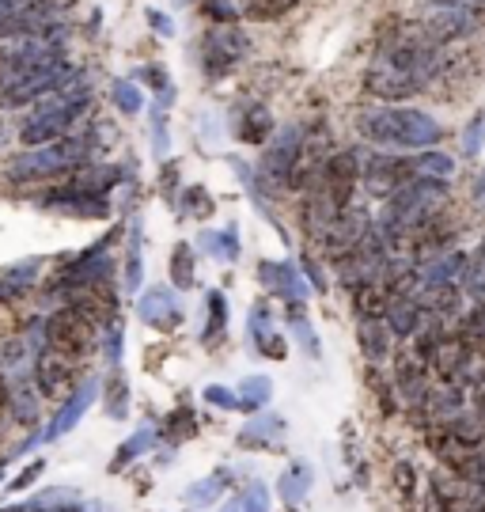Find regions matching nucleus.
<instances>
[{
  "label": "nucleus",
  "instance_id": "ddd939ff",
  "mask_svg": "<svg viewBox=\"0 0 485 512\" xmlns=\"http://www.w3.org/2000/svg\"><path fill=\"white\" fill-rule=\"evenodd\" d=\"M357 186H360V152L357 148H338V152L330 156V164H326L323 179L311 186V190H319L338 213H345V209L353 205Z\"/></svg>",
  "mask_w": 485,
  "mask_h": 512
},
{
  "label": "nucleus",
  "instance_id": "423d86ee",
  "mask_svg": "<svg viewBox=\"0 0 485 512\" xmlns=\"http://www.w3.org/2000/svg\"><path fill=\"white\" fill-rule=\"evenodd\" d=\"M425 38H432L436 46L444 42H455V38H470L474 31L485 27V12L482 4H470V0H432L429 8L421 12V23H417Z\"/></svg>",
  "mask_w": 485,
  "mask_h": 512
},
{
  "label": "nucleus",
  "instance_id": "49530a36",
  "mask_svg": "<svg viewBox=\"0 0 485 512\" xmlns=\"http://www.w3.org/2000/svg\"><path fill=\"white\" fill-rule=\"evenodd\" d=\"M482 148H485V110H478L467 122V129H463V148H459V152H463L467 160H478Z\"/></svg>",
  "mask_w": 485,
  "mask_h": 512
},
{
  "label": "nucleus",
  "instance_id": "37998d69",
  "mask_svg": "<svg viewBox=\"0 0 485 512\" xmlns=\"http://www.w3.org/2000/svg\"><path fill=\"white\" fill-rule=\"evenodd\" d=\"M103 406L114 421H126L129 418V384L122 372H114L107 380V395H103Z\"/></svg>",
  "mask_w": 485,
  "mask_h": 512
},
{
  "label": "nucleus",
  "instance_id": "4c0bfd02",
  "mask_svg": "<svg viewBox=\"0 0 485 512\" xmlns=\"http://www.w3.org/2000/svg\"><path fill=\"white\" fill-rule=\"evenodd\" d=\"M205 300H209V319H205L201 342H205V346H216V342L224 338V330H228V296L220 293V289H213Z\"/></svg>",
  "mask_w": 485,
  "mask_h": 512
},
{
  "label": "nucleus",
  "instance_id": "7c9ffc66",
  "mask_svg": "<svg viewBox=\"0 0 485 512\" xmlns=\"http://www.w3.org/2000/svg\"><path fill=\"white\" fill-rule=\"evenodd\" d=\"M152 440H156V429H152V425H141L137 433H129V437L118 444L114 459H110V475H122L129 463H137V459L152 448Z\"/></svg>",
  "mask_w": 485,
  "mask_h": 512
},
{
  "label": "nucleus",
  "instance_id": "412c9836",
  "mask_svg": "<svg viewBox=\"0 0 485 512\" xmlns=\"http://www.w3.org/2000/svg\"><path fill=\"white\" fill-rule=\"evenodd\" d=\"M247 330H251V342L262 357H270V361H285L288 357V334H281V330L273 327V311L266 300H258L251 308Z\"/></svg>",
  "mask_w": 485,
  "mask_h": 512
},
{
  "label": "nucleus",
  "instance_id": "4468645a",
  "mask_svg": "<svg viewBox=\"0 0 485 512\" xmlns=\"http://www.w3.org/2000/svg\"><path fill=\"white\" fill-rule=\"evenodd\" d=\"M31 380H35L42 399H69L72 391H76V357L61 353V349L42 346L35 353Z\"/></svg>",
  "mask_w": 485,
  "mask_h": 512
},
{
  "label": "nucleus",
  "instance_id": "774afa93",
  "mask_svg": "<svg viewBox=\"0 0 485 512\" xmlns=\"http://www.w3.org/2000/svg\"><path fill=\"white\" fill-rule=\"evenodd\" d=\"M50 512H54V509H50Z\"/></svg>",
  "mask_w": 485,
  "mask_h": 512
},
{
  "label": "nucleus",
  "instance_id": "393cba45",
  "mask_svg": "<svg viewBox=\"0 0 485 512\" xmlns=\"http://www.w3.org/2000/svg\"><path fill=\"white\" fill-rule=\"evenodd\" d=\"M118 183H122V167L84 164L80 171H72L65 186H72V190H88V194H110Z\"/></svg>",
  "mask_w": 485,
  "mask_h": 512
},
{
  "label": "nucleus",
  "instance_id": "b1692460",
  "mask_svg": "<svg viewBox=\"0 0 485 512\" xmlns=\"http://www.w3.org/2000/svg\"><path fill=\"white\" fill-rule=\"evenodd\" d=\"M277 133V122H273L270 107H262V103H251V107L239 114V126H235V137L243 141V145H270V137Z\"/></svg>",
  "mask_w": 485,
  "mask_h": 512
},
{
  "label": "nucleus",
  "instance_id": "69168bd1",
  "mask_svg": "<svg viewBox=\"0 0 485 512\" xmlns=\"http://www.w3.org/2000/svg\"><path fill=\"white\" fill-rule=\"evenodd\" d=\"M0 482H4V463H0Z\"/></svg>",
  "mask_w": 485,
  "mask_h": 512
},
{
  "label": "nucleus",
  "instance_id": "c756f323",
  "mask_svg": "<svg viewBox=\"0 0 485 512\" xmlns=\"http://www.w3.org/2000/svg\"><path fill=\"white\" fill-rule=\"evenodd\" d=\"M410 167H414V179H436V183H448L455 175V160H451L444 148H425L410 156Z\"/></svg>",
  "mask_w": 485,
  "mask_h": 512
},
{
  "label": "nucleus",
  "instance_id": "e433bc0d",
  "mask_svg": "<svg viewBox=\"0 0 485 512\" xmlns=\"http://www.w3.org/2000/svg\"><path fill=\"white\" fill-rule=\"evenodd\" d=\"M213 213H216V202H213V194H209V186L190 183L186 190H182V198H179V217L209 220Z\"/></svg>",
  "mask_w": 485,
  "mask_h": 512
},
{
  "label": "nucleus",
  "instance_id": "cd10ccee",
  "mask_svg": "<svg viewBox=\"0 0 485 512\" xmlns=\"http://www.w3.org/2000/svg\"><path fill=\"white\" fill-rule=\"evenodd\" d=\"M311 467L307 463H288L285 471H281V478H277V494H281V501H285L288 509H296V505H304L307 494H311Z\"/></svg>",
  "mask_w": 485,
  "mask_h": 512
},
{
  "label": "nucleus",
  "instance_id": "f8f14e48",
  "mask_svg": "<svg viewBox=\"0 0 485 512\" xmlns=\"http://www.w3.org/2000/svg\"><path fill=\"white\" fill-rule=\"evenodd\" d=\"M414 179L410 156H391V152H368L360 156V183L372 198H395L402 186Z\"/></svg>",
  "mask_w": 485,
  "mask_h": 512
},
{
  "label": "nucleus",
  "instance_id": "6ab92c4d",
  "mask_svg": "<svg viewBox=\"0 0 485 512\" xmlns=\"http://www.w3.org/2000/svg\"><path fill=\"white\" fill-rule=\"evenodd\" d=\"M95 395H99V380H95V376L80 380V387L72 391L69 399L61 403V410H57L54 418H50V429H42V433H38V437H42V444H50V440H61L65 433H72V429L84 421V414L91 410Z\"/></svg>",
  "mask_w": 485,
  "mask_h": 512
},
{
  "label": "nucleus",
  "instance_id": "c03bdc74",
  "mask_svg": "<svg viewBox=\"0 0 485 512\" xmlns=\"http://www.w3.org/2000/svg\"><path fill=\"white\" fill-rule=\"evenodd\" d=\"M459 289H463V293H470L474 300H482V296H485V243L474 251V255H467V270H463Z\"/></svg>",
  "mask_w": 485,
  "mask_h": 512
},
{
  "label": "nucleus",
  "instance_id": "680f3d73",
  "mask_svg": "<svg viewBox=\"0 0 485 512\" xmlns=\"http://www.w3.org/2000/svg\"><path fill=\"white\" fill-rule=\"evenodd\" d=\"M474 205H478V209H485V171H482V179L474 183Z\"/></svg>",
  "mask_w": 485,
  "mask_h": 512
},
{
  "label": "nucleus",
  "instance_id": "a18cd8bd",
  "mask_svg": "<svg viewBox=\"0 0 485 512\" xmlns=\"http://www.w3.org/2000/svg\"><path fill=\"white\" fill-rule=\"evenodd\" d=\"M296 4H300V0H243L247 16L262 19V23H270V19H281L285 12H292Z\"/></svg>",
  "mask_w": 485,
  "mask_h": 512
},
{
  "label": "nucleus",
  "instance_id": "f257e3e1",
  "mask_svg": "<svg viewBox=\"0 0 485 512\" xmlns=\"http://www.w3.org/2000/svg\"><path fill=\"white\" fill-rule=\"evenodd\" d=\"M444 69V46L425 38L421 27L383 35L379 54L364 69V95H372L387 107H402L429 88Z\"/></svg>",
  "mask_w": 485,
  "mask_h": 512
},
{
  "label": "nucleus",
  "instance_id": "bf43d9fd",
  "mask_svg": "<svg viewBox=\"0 0 485 512\" xmlns=\"http://www.w3.org/2000/svg\"><path fill=\"white\" fill-rule=\"evenodd\" d=\"M175 186H179V164L163 167V175H160V190H163V198H175Z\"/></svg>",
  "mask_w": 485,
  "mask_h": 512
},
{
  "label": "nucleus",
  "instance_id": "338daca9",
  "mask_svg": "<svg viewBox=\"0 0 485 512\" xmlns=\"http://www.w3.org/2000/svg\"><path fill=\"white\" fill-rule=\"evenodd\" d=\"M470 4H485V0H470Z\"/></svg>",
  "mask_w": 485,
  "mask_h": 512
},
{
  "label": "nucleus",
  "instance_id": "f3484780",
  "mask_svg": "<svg viewBox=\"0 0 485 512\" xmlns=\"http://www.w3.org/2000/svg\"><path fill=\"white\" fill-rule=\"evenodd\" d=\"M395 387L410 410H417V406L425 403V395L432 391V368L414 346H406V353L395 357Z\"/></svg>",
  "mask_w": 485,
  "mask_h": 512
},
{
  "label": "nucleus",
  "instance_id": "a211bd4d",
  "mask_svg": "<svg viewBox=\"0 0 485 512\" xmlns=\"http://www.w3.org/2000/svg\"><path fill=\"white\" fill-rule=\"evenodd\" d=\"M42 209H50L57 217H80V220H107L110 198L107 194H88V190H72V186H57L42 198Z\"/></svg>",
  "mask_w": 485,
  "mask_h": 512
},
{
  "label": "nucleus",
  "instance_id": "603ef678",
  "mask_svg": "<svg viewBox=\"0 0 485 512\" xmlns=\"http://www.w3.org/2000/svg\"><path fill=\"white\" fill-rule=\"evenodd\" d=\"M122 346H126V334H122L118 323H110L107 334H103V353H107V365L114 368V372L122 368Z\"/></svg>",
  "mask_w": 485,
  "mask_h": 512
},
{
  "label": "nucleus",
  "instance_id": "864d4df0",
  "mask_svg": "<svg viewBox=\"0 0 485 512\" xmlns=\"http://www.w3.org/2000/svg\"><path fill=\"white\" fill-rule=\"evenodd\" d=\"M368 387L376 391L379 410H383V414L391 418V414H395V410H398V403H395V395H391V384H387V380H383V376H379V372H376V365L368 368Z\"/></svg>",
  "mask_w": 485,
  "mask_h": 512
},
{
  "label": "nucleus",
  "instance_id": "bb28decb",
  "mask_svg": "<svg viewBox=\"0 0 485 512\" xmlns=\"http://www.w3.org/2000/svg\"><path fill=\"white\" fill-rule=\"evenodd\" d=\"M38 403H42V395H38L35 380H27V376L8 380V406H12V414H16L19 425H35Z\"/></svg>",
  "mask_w": 485,
  "mask_h": 512
},
{
  "label": "nucleus",
  "instance_id": "39448f33",
  "mask_svg": "<svg viewBox=\"0 0 485 512\" xmlns=\"http://www.w3.org/2000/svg\"><path fill=\"white\" fill-rule=\"evenodd\" d=\"M99 330L103 327L91 319L88 311H80L69 304V308H54L42 319V342L80 361L84 353H91V349L99 346Z\"/></svg>",
  "mask_w": 485,
  "mask_h": 512
},
{
  "label": "nucleus",
  "instance_id": "9d476101",
  "mask_svg": "<svg viewBox=\"0 0 485 512\" xmlns=\"http://www.w3.org/2000/svg\"><path fill=\"white\" fill-rule=\"evenodd\" d=\"M304 129L307 126L292 122V126H281L270 137V145H266L262 160H258V175H262L266 190H288V175H292L300 145H304Z\"/></svg>",
  "mask_w": 485,
  "mask_h": 512
},
{
  "label": "nucleus",
  "instance_id": "2f4dec72",
  "mask_svg": "<svg viewBox=\"0 0 485 512\" xmlns=\"http://www.w3.org/2000/svg\"><path fill=\"white\" fill-rule=\"evenodd\" d=\"M228 482H232V475L228 471H213V475L198 478L186 494H182V501L190 505V509H205V505H216L220 501V494L228 490Z\"/></svg>",
  "mask_w": 485,
  "mask_h": 512
},
{
  "label": "nucleus",
  "instance_id": "2eb2a0df",
  "mask_svg": "<svg viewBox=\"0 0 485 512\" xmlns=\"http://www.w3.org/2000/svg\"><path fill=\"white\" fill-rule=\"evenodd\" d=\"M137 319L148 323L152 330H179L182 319H186V311H182V300H179V289L175 285H152V289H144L137 296Z\"/></svg>",
  "mask_w": 485,
  "mask_h": 512
},
{
  "label": "nucleus",
  "instance_id": "052dcab7",
  "mask_svg": "<svg viewBox=\"0 0 485 512\" xmlns=\"http://www.w3.org/2000/svg\"><path fill=\"white\" fill-rule=\"evenodd\" d=\"M54 512H103V505L88 501V505H61V509H54Z\"/></svg>",
  "mask_w": 485,
  "mask_h": 512
},
{
  "label": "nucleus",
  "instance_id": "e2e57ef3",
  "mask_svg": "<svg viewBox=\"0 0 485 512\" xmlns=\"http://www.w3.org/2000/svg\"><path fill=\"white\" fill-rule=\"evenodd\" d=\"M8 406V376H4V368H0V410Z\"/></svg>",
  "mask_w": 485,
  "mask_h": 512
},
{
  "label": "nucleus",
  "instance_id": "20e7f679",
  "mask_svg": "<svg viewBox=\"0 0 485 512\" xmlns=\"http://www.w3.org/2000/svg\"><path fill=\"white\" fill-rule=\"evenodd\" d=\"M88 141L84 137H61L54 145H42V148H27L19 152L16 160L8 164V179L16 183H35V179H57L65 175L69 179L72 171L88 164Z\"/></svg>",
  "mask_w": 485,
  "mask_h": 512
},
{
  "label": "nucleus",
  "instance_id": "1a4fd4ad",
  "mask_svg": "<svg viewBox=\"0 0 485 512\" xmlns=\"http://www.w3.org/2000/svg\"><path fill=\"white\" fill-rule=\"evenodd\" d=\"M247 50H251V42L239 31V23H213L201 38V69L209 80H220L247 57Z\"/></svg>",
  "mask_w": 485,
  "mask_h": 512
},
{
  "label": "nucleus",
  "instance_id": "4be33fe9",
  "mask_svg": "<svg viewBox=\"0 0 485 512\" xmlns=\"http://www.w3.org/2000/svg\"><path fill=\"white\" fill-rule=\"evenodd\" d=\"M463 270H467V251L451 247V251H440L432 255L429 262L417 266V289H444V285H459L463 281Z\"/></svg>",
  "mask_w": 485,
  "mask_h": 512
},
{
  "label": "nucleus",
  "instance_id": "79ce46f5",
  "mask_svg": "<svg viewBox=\"0 0 485 512\" xmlns=\"http://www.w3.org/2000/svg\"><path fill=\"white\" fill-rule=\"evenodd\" d=\"M220 512H270V490L262 482H251L247 490H239Z\"/></svg>",
  "mask_w": 485,
  "mask_h": 512
},
{
  "label": "nucleus",
  "instance_id": "6e6d98bb",
  "mask_svg": "<svg viewBox=\"0 0 485 512\" xmlns=\"http://www.w3.org/2000/svg\"><path fill=\"white\" fill-rule=\"evenodd\" d=\"M42 475H46V459H35V463H27V467H23V471H19V475L12 478V482H8L4 490H8V494H19V490H31V486H35V482H38Z\"/></svg>",
  "mask_w": 485,
  "mask_h": 512
},
{
  "label": "nucleus",
  "instance_id": "de8ad7c7",
  "mask_svg": "<svg viewBox=\"0 0 485 512\" xmlns=\"http://www.w3.org/2000/svg\"><path fill=\"white\" fill-rule=\"evenodd\" d=\"M205 16L213 23H239V16H247V8L239 0H205Z\"/></svg>",
  "mask_w": 485,
  "mask_h": 512
},
{
  "label": "nucleus",
  "instance_id": "3c124183",
  "mask_svg": "<svg viewBox=\"0 0 485 512\" xmlns=\"http://www.w3.org/2000/svg\"><path fill=\"white\" fill-rule=\"evenodd\" d=\"M152 152L167 156L171 152V129H167V110H152Z\"/></svg>",
  "mask_w": 485,
  "mask_h": 512
},
{
  "label": "nucleus",
  "instance_id": "72a5a7b5",
  "mask_svg": "<svg viewBox=\"0 0 485 512\" xmlns=\"http://www.w3.org/2000/svg\"><path fill=\"white\" fill-rule=\"evenodd\" d=\"M201 251L205 255H213V258H220V262H228V266H235L239 262V224H228L224 232H205L201 236Z\"/></svg>",
  "mask_w": 485,
  "mask_h": 512
},
{
  "label": "nucleus",
  "instance_id": "4d7b16f0",
  "mask_svg": "<svg viewBox=\"0 0 485 512\" xmlns=\"http://www.w3.org/2000/svg\"><path fill=\"white\" fill-rule=\"evenodd\" d=\"M144 19H148V27H152V31H156L160 38H171V35H175V19L163 16L160 8H148V12H144Z\"/></svg>",
  "mask_w": 485,
  "mask_h": 512
},
{
  "label": "nucleus",
  "instance_id": "a878e982",
  "mask_svg": "<svg viewBox=\"0 0 485 512\" xmlns=\"http://www.w3.org/2000/svg\"><path fill=\"white\" fill-rule=\"evenodd\" d=\"M288 433V421L281 414H258L251 425H243V433H239V444L243 448H270L277 440Z\"/></svg>",
  "mask_w": 485,
  "mask_h": 512
},
{
  "label": "nucleus",
  "instance_id": "0eeeda50",
  "mask_svg": "<svg viewBox=\"0 0 485 512\" xmlns=\"http://www.w3.org/2000/svg\"><path fill=\"white\" fill-rule=\"evenodd\" d=\"M76 76L80 73H76V65H72L69 57H57V61H46V65H38L31 73H23L8 88H0V103L12 110L31 107V103H42V99H50L61 88H69Z\"/></svg>",
  "mask_w": 485,
  "mask_h": 512
},
{
  "label": "nucleus",
  "instance_id": "c9c22d12",
  "mask_svg": "<svg viewBox=\"0 0 485 512\" xmlns=\"http://www.w3.org/2000/svg\"><path fill=\"white\" fill-rule=\"evenodd\" d=\"M288 334L304 346V353L315 361L319 353H323V346H319V338H315V327H311V319H307V308L304 304H288Z\"/></svg>",
  "mask_w": 485,
  "mask_h": 512
},
{
  "label": "nucleus",
  "instance_id": "5701e85b",
  "mask_svg": "<svg viewBox=\"0 0 485 512\" xmlns=\"http://www.w3.org/2000/svg\"><path fill=\"white\" fill-rule=\"evenodd\" d=\"M391 327L383 315H357V342L368 365H383L391 357Z\"/></svg>",
  "mask_w": 485,
  "mask_h": 512
},
{
  "label": "nucleus",
  "instance_id": "ea45409f",
  "mask_svg": "<svg viewBox=\"0 0 485 512\" xmlns=\"http://www.w3.org/2000/svg\"><path fill=\"white\" fill-rule=\"evenodd\" d=\"M110 99H114V107L129 114V118H137L144 110V92L137 80H126V76H118V80H110Z\"/></svg>",
  "mask_w": 485,
  "mask_h": 512
},
{
  "label": "nucleus",
  "instance_id": "f704fd0d",
  "mask_svg": "<svg viewBox=\"0 0 485 512\" xmlns=\"http://www.w3.org/2000/svg\"><path fill=\"white\" fill-rule=\"evenodd\" d=\"M235 391H239V410L258 414V410H266V406H270L273 380H270V376H247V380L235 387Z\"/></svg>",
  "mask_w": 485,
  "mask_h": 512
},
{
  "label": "nucleus",
  "instance_id": "473e14b6",
  "mask_svg": "<svg viewBox=\"0 0 485 512\" xmlns=\"http://www.w3.org/2000/svg\"><path fill=\"white\" fill-rule=\"evenodd\" d=\"M35 281H38V262H19L12 270H4L0 274V304H16Z\"/></svg>",
  "mask_w": 485,
  "mask_h": 512
},
{
  "label": "nucleus",
  "instance_id": "f03ea898",
  "mask_svg": "<svg viewBox=\"0 0 485 512\" xmlns=\"http://www.w3.org/2000/svg\"><path fill=\"white\" fill-rule=\"evenodd\" d=\"M360 137L376 148H402V152H421L444 141V126L429 110L417 107H372L357 118Z\"/></svg>",
  "mask_w": 485,
  "mask_h": 512
},
{
  "label": "nucleus",
  "instance_id": "58836bf2",
  "mask_svg": "<svg viewBox=\"0 0 485 512\" xmlns=\"http://www.w3.org/2000/svg\"><path fill=\"white\" fill-rule=\"evenodd\" d=\"M160 437L171 440V444H182V440L198 437V414H194L190 406H179V410H171V414H167V421H163Z\"/></svg>",
  "mask_w": 485,
  "mask_h": 512
},
{
  "label": "nucleus",
  "instance_id": "09e8293b",
  "mask_svg": "<svg viewBox=\"0 0 485 512\" xmlns=\"http://www.w3.org/2000/svg\"><path fill=\"white\" fill-rule=\"evenodd\" d=\"M126 293L137 296V289H141L144 281V262H141V243H129V255H126Z\"/></svg>",
  "mask_w": 485,
  "mask_h": 512
},
{
  "label": "nucleus",
  "instance_id": "5fc2aeb1",
  "mask_svg": "<svg viewBox=\"0 0 485 512\" xmlns=\"http://www.w3.org/2000/svg\"><path fill=\"white\" fill-rule=\"evenodd\" d=\"M201 399L209 406H220V410H239V391L235 387H224V384H209L201 391Z\"/></svg>",
  "mask_w": 485,
  "mask_h": 512
},
{
  "label": "nucleus",
  "instance_id": "7ed1b4c3",
  "mask_svg": "<svg viewBox=\"0 0 485 512\" xmlns=\"http://www.w3.org/2000/svg\"><path fill=\"white\" fill-rule=\"evenodd\" d=\"M91 107V88L76 76L69 88L54 92L50 99H42L38 110L19 126V141L23 148H42V145H54L61 137H69V129L88 114Z\"/></svg>",
  "mask_w": 485,
  "mask_h": 512
},
{
  "label": "nucleus",
  "instance_id": "13d9d810",
  "mask_svg": "<svg viewBox=\"0 0 485 512\" xmlns=\"http://www.w3.org/2000/svg\"><path fill=\"white\" fill-rule=\"evenodd\" d=\"M300 270L307 274V285L315 289V293H326V277H323V270H319V262L307 255L304 262H300Z\"/></svg>",
  "mask_w": 485,
  "mask_h": 512
},
{
  "label": "nucleus",
  "instance_id": "c85d7f7f",
  "mask_svg": "<svg viewBox=\"0 0 485 512\" xmlns=\"http://www.w3.org/2000/svg\"><path fill=\"white\" fill-rule=\"evenodd\" d=\"M167 274H171V285H175L179 293L198 285V255H194V243H190V239H179V243H175Z\"/></svg>",
  "mask_w": 485,
  "mask_h": 512
},
{
  "label": "nucleus",
  "instance_id": "dca6fc26",
  "mask_svg": "<svg viewBox=\"0 0 485 512\" xmlns=\"http://www.w3.org/2000/svg\"><path fill=\"white\" fill-rule=\"evenodd\" d=\"M470 403H467V391H459V387L451 384H432V391L425 395V403L417 406L414 414L417 421H421V429L429 433V429H444V425H451V421L459 418V414H467Z\"/></svg>",
  "mask_w": 485,
  "mask_h": 512
},
{
  "label": "nucleus",
  "instance_id": "0e129e2a",
  "mask_svg": "<svg viewBox=\"0 0 485 512\" xmlns=\"http://www.w3.org/2000/svg\"><path fill=\"white\" fill-rule=\"evenodd\" d=\"M19 4H23V0H0V19L8 16V12H16Z\"/></svg>",
  "mask_w": 485,
  "mask_h": 512
},
{
  "label": "nucleus",
  "instance_id": "a19ab883",
  "mask_svg": "<svg viewBox=\"0 0 485 512\" xmlns=\"http://www.w3.org/2000/svg\"><path fill=\"white\" fill-rule=\"evenodd\" d=\"M133 80H137V84H148V88L156 92V107H160V110L175 107V84H171V76L163 73L160 65H144V69L133 76Z\"/></svg>",
  "mask_w": 485,
  "mask_h": 512
},
{
  "label": "nucleus",
  "instance_id": "9b49d317",
  "mask_svg": "<svg viewBox=\"0 0 485 512\" xmlns=\"http://www.w3.org/2000/svg\"><path fill=\"white\" fill-rule=\"evenodd\" d=\"M334 152H338V148H334V137H330L326 122L307 126L300 156H296V167H292V175H288V190H311V186L323 179V171Z\"/></svg>",
  "mask_w": 485,
  "mask_h": 512
},
{
  "label": "nucleus",
  "instance_id": "aec40b11",
  "mask_svg": "<svg viewBox=\"0 0 485 512\" xmlns=\"http://www.w3.org/2000/svg\"><path fill=\"white\" fill-rule=\"evenodd\" d=\"M258 281H262L273 296H281L285 304H307L304 274H300V266H296L292 258H281V262L262 258V262H258Z\"/></svg>",
  "mask_w": 485,
  "mask_h": 512
},
{
  "label": "nucleus",
  "instance_id": "8fccbe9b",
  "mask_svg": "<svg viewBox=\"0 0 485 512\" xmlns=\"http://www.w3.org/2000/svg\"><path fill=\"white\" fill-rule=\"evenodd\" d=\"M395 490L406 501H414L417 497V467L410 463V459H398L395 463Z\"/></svg>",
  "mask_w": 485,
  "mask_h": 512
},
{
  "label": "nucleus",
  "instance_id": "6e6552de",
  "mask_svg": "<svg viewBox=\"0 0 485 512\" xmlns=\"http://www.w3.org/2000/svg\"><path fill=\"white\" fill-rule=\"evenodd\" d=\"M72 0H23L16 12L0 19V38L4 42H27V38H38L46 31H54L65 23Z\"/></svg>",
  "mask_w": 485,
  "mask_h": 512
}]
</instances>
